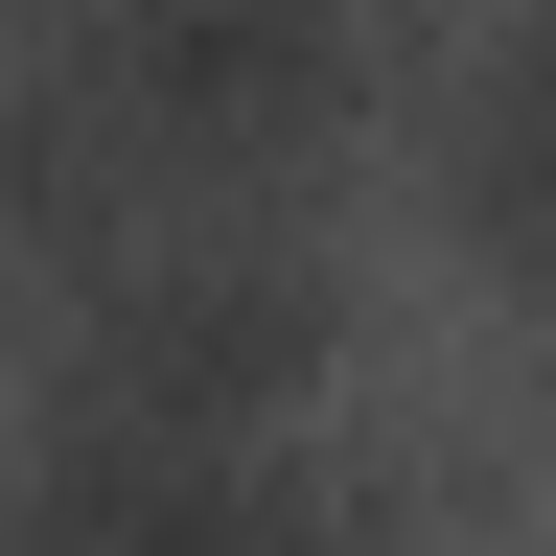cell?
Returning <instances> with one entry per match:
<instances>
[{
	"mask_svg": "<svg viewBox=\"0 0 556 556\" xmlns=\"http://www.w3.org/2000/svg\"><path fill=\"white\" fill-rule=\"evenodd\" d=\"M93 417H208V441H278L325 371V278L278 232H116L93 255Z\"/></svg>",
	"mask_w": 556,
	"mask_h": 556,
	"instance_id": "obj_1",
	"label": "cell"
},
{
	"mask_svg": "<svg viewBox=\"0 0 556 556\" xmlns=\"http://www.w3.org/2000/svg\"><path fill=\"white\" fill-rule=\"evenodd\" d=\"M0 556H348L325 486L278 441H208V417H70V441L0 486Z\"/></svg>",
	"mask_w": 556,
	"mask_h": 556,
	"instance_id": "obj_2",
	"label": "cell"
}]
</instances>
